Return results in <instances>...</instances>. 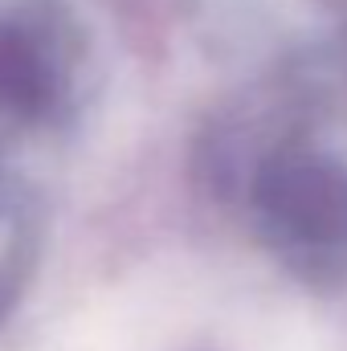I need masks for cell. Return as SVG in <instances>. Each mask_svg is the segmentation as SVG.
Wrapping results in <instances>:
<instances>
[{"instance_id":"cell-1","label":"cell","mask_w":347,"mask_h":351,"mask_svg":"<svg viewBox=\"0 0 347 351\" xmlns=\"http://www.w3.org/2000/svg\"><path fill=\"white\" fill-rule=\"evenodd\" d=\"M37 86H41V66L29 53V45L21 37L0 33V94L29 98V94H37Z\"/></svg>"}]
</instances>
